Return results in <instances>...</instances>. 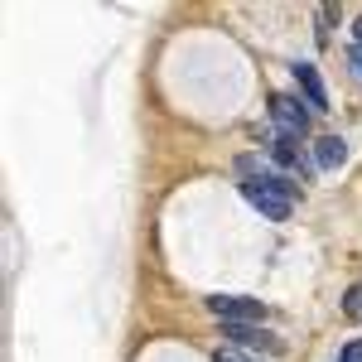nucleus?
I'll return each mask as SVG.
<instances>
[{
  "label": "nucleus",
  "mask_w": 362,
  "mask_h": 362,
  "mask_svg": "<svg viewBox=\"0 0 362 362\" xmlns=\"http://www.w3.org/2000/svg\"><path fill=\"white\" fill-rule=\"evenodd\" d=\"M314 165H319V169H338V165H348V140H338V136L314 140Z\"/></svg>",
  "instance_id": "obj_6"
},
{
  "label": "nucleus",
  "mask_w": 362,
  "mask_h": 362,
  "mask_svg": "<svg viewBox=\"0 0 362 362\" xmlns=\"http://www.w3.org/2000/svg\"><path fill=\"white\" fill-rule=\"evenodd\" d=\"M213 362H251V358H242V353H232V348H218V353H213Z\"/></svg>",
  "instance_id": "obj_11"
},
{
  "label": "nucleus",
  "mask_w": 362,
  "mask_h": 362,
  "mask_svg": "<svg viewBox=\"0 0 362 362\" xmlns=\"http://www.w3.org/2000/svg\"><path fill=\"white\" fill-rule=\"evenodd\" d=\"M348 63H353V73H358V83H362V54L358 49H348Z\"/></svg>",
  "instance_id": "obj_12"
},
{
  "label": "nucleus",
  "mask_w": 362,
  "mask_h": 362,
  "mask_svg": "<svg viewBox=\"0 0 362 362\" xmlns=\"http://www.w3.org/2000/svg\"><path fill=\"white\" fill-rule=\"evenodd\" d=\"M353 49H358V54H362V20H358V25H353Z\"/></svg>",
  "instance_id": "obj_13"
},
{
  "label": "nucleus",
  "mask_w": 362,
  "mask_h": 362,
  "mask_svg": "<svg viewBox=\"0 0 362 362\" xmlns=\"http://www.w3.org/2000/svg\"><path fill=\"white\" fill-rule=\"evenodd\" d=\"M242 198H247V203L256 208V213H261V218H271V223H285V218L295 213V198H290V194L261 189V184H242Z\"/></svg>",
  "instance_id": "obj_3"
},
{
  "label": "nucleus",
  "mask_w": 362,
  "mask_h": 362,
  "mask_svg": "<svg viewBox=\"0 0 362 362\" xmlns=\"http://www.w3.org/2000/svg\"><path fill=\"white\" fill-rule=\"evenodd\" d=\"M223 338L237 343V348H261V353H280V348H285V343H280L271 329H261V324H223Z\"/></svg>",
  "instance_id": "obj_4"
},
{
  "label": "nucleus",
  "mask_w": 362,
  "mask_h": 362,
  "mask_svg": "<svg viewBox=\"0 0 362 362\" xmlns=\"http://www.w3.org/2000/svg\"><path fill=\"white\" fill-rule=\"evenodd\" d=\"M309 102L305 97H295V92H276L271 97V121H276V131H285V136H305L309 131Z\"/></svg>",
  "instance_id": "obj_2"
},
{
  "label": "nucleus",
  "mask_w": 362,
  "mask_h": 362,
  "mask_svg": "<svg viewBox=\"0 0 362 362\" xmlns=\"http://www.w3.org/2000/svg\"><path fill=\"white\" fill-rule=\"evenodd\" d=\"M343 309H348L353 319H362V285H353V290H348V300H343Z\"/></svg>",
  "instance_id": "obj_9"
},
{
  "label": "nucleus",
  "mask_w": 362,
  "mask_h": 362,
  "mask_svg": "<svg viewBox=\"0 0 362 362\" xmlns=\"http://www.w3.org/2000/svg\"><path fill=\"white\" fill-rule=\"evenodd\" d=\"M290 73H295V83H300V97L309 102V112H329V87L319 78V68H314V63H295Z\"/></svg>",
  "instance_id": "obj_5"
},
{
  "label": "nucleus",
  "mask_w": 362,
  "mask_h": 362,
  "mask_svg": "<svg viewBox=\"0 0 362 362\" xmlns=\"http://www.w3.org/2000/svg\"><path fill=\"white\" fill-rule=\"evenodd\" d=\"M203 305H208L213 319H223V324H261L266 319V305L251 300V295H208Z\"/></svg>",
  "instance_id": "obj_1"
},
{
  "label": "nucleus",
  "mask_w": 362,
  "mask_h": 362,
  "mask_svg": "<svg viewBox=\"0 0 362 362\" xmlns=\"http://www.w3.org/2000/svg\"><path fill=\"white\" fill-rule=\"evenodd\" d=\"M334 5H319V44H324V39H329V25H334Z\"/></svg>",
  "instance_id": "obj_8"
},
{
  "label": "nucleus",
  "mask_w": 362,
  "mask_h": 362,
  "mask_svg": "<svg viewBox=\"0 0 362 362\" xmlns=\"http://www.w3.org/2000/svg\"><path fill=\"white\" fill-rule=\"evenodd\" d=\"M271 160L285 169H300V136H285V131H276L271 136Z\"/></svg>",
  "instance_id": "obj_7"
},
{
  "label": "nucleus",
  "mask_w": 362,
  "mask_h": 362,
  "mask_svg": "<svg viewBox=\"0 0 362 362\" xmlns=\"http://www.w3.org/2000/svg\"><path fill=\"white\" fill-rule=\"evenodd\" d=\"M338 362H362V338H353V343L343 348V358H338Z\"/></svg>",
  "instance_id": "obj_10"
}]
</instances>
